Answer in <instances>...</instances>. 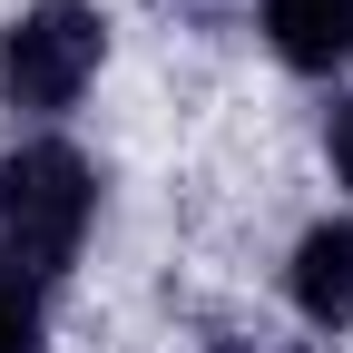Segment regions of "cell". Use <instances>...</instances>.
Segmentation results:
<instances>
[{"label":"cell","mask_w":353,"mask_h":353,"mask_svg":"<svg viewBox=\"0 0 353 353\" xmlns=\"http://www.w3.org/2000/svg\"><path fill=\"white\" fill-rule=\"evenodd\" d=\"M324 157H334V176L353 187V99H334V108H324Z\"/></svg>","instance_id":"cell-6"},{"label":"cell","mask_w":353,"mask_h":353,"mask_svg":"<svg viewBox=\"0 0 353 353\" xmlns=\"http://www.w3.org/2000/svg\"><path fill=\"white\" fill-rule=\"evenodd\" d=\"M99 50H108V20L88 0H30V10L0 30V99L50 118L69 108L88 79H99Z\"/></svg>","instance_id":"cell-2"},{"label":"cell","mask_w":353,"mask_h":353,"mask_svg":"<svg viewBox=\"0 0 353 353\" xmlns=\"http://www.w3.org/2000/svg\"><path fill=\"white\" fill-rule=\"evenodd\" d=\"M216 353H255V343H216Z\"/></svg>","instance_id":"cell-7"},{"label":"cell","mask_w":353,"mask_h":353,"mask_svg":"<svg viewBox=\"0 0 353 353\" xmlns=\"http://www.w3.org/2000/svg\"><path fill=\"white\" fill-rule=\"evenodd\" d=\"M0 353H39V304L20 275H0Z\"/></svg>","instance_id":"cell-5"},{"label":"cell","mask_w":353,"mask_h":353,"mask_svg":"<svg viewBox=\"0 0 353 353\" xmlns=\"http://www.w3.org/2000/svg\"><path fill=\"white\" fill-rule=\"evenodd\" d=\"M294 314L304 324H324V334H343L353 324V226H314L294 245Z\"/></svg>","instance_id":"cell-3"},{"label":"cell","mask_w":353,"mask_h":353,"mask_svg":"<svg viewBox=\"0 0 353 353\" xmlns=\"http://www.w3.org/2000/svg\"><path fill=\"white\" fill-rule=\"evenodd\" d=\"M88 206H99V176L79 148H10L0 157V275H20V285L69 275Z\"/></svg>","instance_id":"cell-1"},{"label":"cell","mask_w":353,"mask_h":353,"mask_svg":"<svg viewBox=\"0 0 353 353\" xmlns=\"http://www.w3.org/2000/svg\"><path fill=\"white\" fill-rule=\"evenodd\" d=\"M265 39L294 69H343L353 59V0H265Z\"/></svg>","instance_id":"cell-4"}]
</instances>
